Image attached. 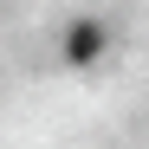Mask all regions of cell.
<instances>
[{
    "mask_svg": "<svg viewBox=\"0 0 149 149\" xmlns=\"http://www.w3.org/2000/svg\"><path fill=\"white\" fill-rule=\"evenodd\" d=\"M97 52H104V26H97V19H78L71 39H65V58H71V65H91Z\"/></svg>",
    "mask_w": 149,
    "mask_h": 149,
    "instance_id": "obj_1",
    "label": "cell"
}]
</instances>
